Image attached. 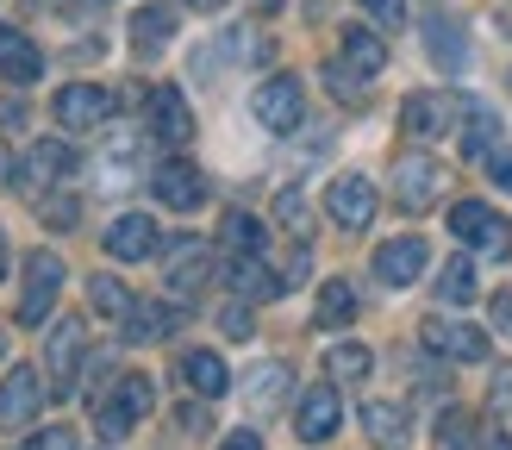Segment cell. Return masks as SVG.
<instances>
[{
  "mask_svg": "<svg viewBox=\"0 0 512 450\" xmlns=\"http://www.w3.org/2000/svg\"><path fill=\"white\" fill-rule=\"evenodd\" d=\"M394 200L406 213H425L444 200V163L431 157V150H406V157H394Z\"/></svg>",
  "mask_w": 512,
  "mask_h": 450,
  "instance_id": "cell-1",
  "label": "cell"
},
{
  "mask_svg": "<svg viewBox=\"0 0 512 450\" xmlns=\"http://www.w3.org/2000/svg\"><path fill=\"white\" fill-rule=\"evenodd\" d=\"M63 294V257L57 250H32L25 257V294H19V325H44Z\"/></svg>",
  "mask_w": 512,
  "mask_h": 450,
  "instance_id": "cell-2",
  "label": "cell"
},
{
  "mask_svg": "<svg viewBox=\"0 0 512 450\" xmlns=\"http://www.w3.org/2000/svg\"><path fill=\"white\" fill-rule=\"evenodd\" d=\"M250 113H256V125H263V132L288 138L294 125L306 119V94H300V82H294V75H269V82L250 94Z\"/></svg>",
  "mask_w": 512,
  "mask_h": 450,
  "instance_id": "cell-3",
  "label": "cell"
},
{
  "mask_svg": "<svg viewBox=\"0 0 512 450\" xmlns=\"http://www.w3.org/2000/svg\"><path fill=\"white\" fill-rule=\"evenodd\" d=\"M450 232L475 244V250H488V257H506L512 250V219H500L488 200H456L450 207Z\"/></svg>",
  "mask_w": 512,
  "mask_h": 450,
  "instance_id": "cell-4",
  "label": "cell"
},
{
  "mask_svg": "<svg viewBox=\"0 0 512 450\" xmlns=\"http://www.w3.org/2000/svg\"><path fill=\"white\" fill-rule=\"evenodd\" d=\"M463 100H469V94H444V88H438V94H406V107H400V132H413V138H425V144H431V138H444L450 125L463 119Z\"/></svg>",
  "mask_w": 512,
  "mask_h": 450,
  "instance_id": "cell-5",
  "label": "cell"
},
{
  "mask_svg": "<svg viewBox=\"0 0 512 450\" xmlns=\"http://www.w3.org/2000/svg\"><path fill=\"white\" fill-rule=\"evenodd\" d=\"M75 169V150L63 144V138H38L25 157L13 163V188H32V194H44V188H57L63 175Z\"/></svg>",
  "mask_w": 512,
  "mask_h": 450,
  "instance_id": "cell-6",
  "label": "cell"
},
{
  "mask_svg": "<svg viewBox=\"0 0 512 450\" xmlns=\"http://www.w3.org/2000/svg\"><path fill=\"white\" fill-rule=\"evenodd\" d=\"M113 107H119V100L100 82H69L57 94V125H63V132H94V125L113 119Z\"/></svg>",
  "mask_w": 512,
  "mask_h": 450,
  "instance_id": "cell-7",
  "label": "cell"
},
{
  "mask_svg": "<svg viewBox=\"0 0 512 450\" xmlns=\"http://www.w3.org/2000/svg\"><path fill=\"white\" fill-rule=\"evenodd\" d=\"M425 263H431V250H425V238H388V244H375V282L381 288H413L419 275H425Z\"/></svg>",
  "mask_w": 512,
  "mask_h": 450,
  "instance_id": "cell-8",
  "label": "cell"
},
{
  "mask_svg": "<svg viewBox=\"0 0 512 450\" xmlns=\"http://www.w3.org/2000/svg\"><path fill=\"white\" fill-rule=\"evenodd\" d=\"M325 213L338 219L344 232H363V225L375 219V182H369V175H356V169L338 175V182L325 188Z\"/></svg>",
  "mask_w": 512,
  "mask_h": 450,
  "instance_id": "cell-9",
  "label": "cell"
},
{
  "mask_svg": "<svg viewBox=\"0 0 512 450\" xmlns=\"http://www.w3.org/2000/svg\"><path fill=\"white\" fill-rule=\"evenodd\" d=\"M107 257L113 263H144V257H157V244H163V232H157V219L150 213H119L113 225H107Z\"/></svg>",
  "mask_w": 512,
  "mask_h": 450,
  "instance_id": "cell-10",
  "label": "cell"
},
{
  "mask_svg": "<svg viewBox=\"0 0 512 450\" xmlns=\"http://www.w3.org/2000/svg\"><path fill=\"white\" fill-rule=\"evenodd\" d=\"M157 250L169 257V294H182V300L200 294V282H207V269H213V250L200 244V238H188V232L182 238H163Z\"/></svg>",
  "mask_w": 512,
  "mask_h": 450,
  "instance_id": "cell-11",
  "label": "cell"
},
{
  "mask_svg": "<svg viewBox=\"0 0 512 450\" xmlns=\"http://www.w3.org/2000/svg\"><path fill=\"white\" fill-rule=\"evenodd\" d=\"M82 357H88V332H82V319H57V332H50V394H75Z\"/></svg>",
  "mask_w": 512,
  "mask_h": 450,
  "instance_id": "cell-12",
  "label": "cell"
},
{
  "mask_svg": "<svg viewBox=\"0 0 512 450\" xmlns=\"http://www.w3.org/2000/svg\"><path fill=\"white\" fill-rule=\"evenodd\" d=\"M150 188H157V200L169 213H194L200 200H207V175H200L194 163H182V157H169V163H157Z\"/></svg>",
  "mask_w": 512,
  "mask_h": 450,
  "instance_id": "cell-13",
  "label": "cell"
},
{
  "mask_svg": "<svg viewBox=\"0 0 512 450\" xmlns=\"http://www.w3.org/2000/svg\"><path fill=\"white\" fill-rule=\"evenodd\" d=\"M344 425V400H338V388L331 382H313L300 394V413H294V432L306 438V444H325L331 432Z\"/></svg>",
  "mask_w": 512,
  "mask_h": 450,
  "instance_id": "cell-14",
  "label": "cell"
},
{
  "mask_svg": "<svg viewBox=\"0 0 512 450\" xmlns=\"http://www.w3.org/2000/svg\"><path fill=\"white\" fill-rule=\"evenodd\" d=\"M425 350H438L450 363H481L488 357V332L463 319H425Z\"/></svg>",
  "mask_w": 512,
  "mask_h": 450,
  "instance_id": "cell-15",
  "label": "cell"
},
{
  "mask_svg": "<svg viewBox=\"0 0 512 450\" xmlns=\"http://www.w3.org/2000/svg\"><path fill=\"white\" fill-rule=\"evenodd\" d=\"M144 107H150V132H157L163 144H188V138H194V107L182 100V88H175V82L150 88Z\"/></svg>",
  "mask_w": 512,
  "mask_h": 450,
  "instance_id": "cell-16",
  "label": "cell"
},
{
  "mask_svg": "<svg viewBox=\"0 0 512 450\" xmlns=\"http://www.w3.org/2000/svg\"><path fill=\"white\" fill-rule=\"evenodd\" d=\"M44 394L50 388L38 382V369H7V382H0V425H32Z\"/></svg>",
  "mask_w": 512,
  "mask_h": 450,
  "instance_id": "cell-17",
  "label": "cell"
},
{
  "mask_svg": "<svg viewBox=\"0 0 512 450\" xmlns=\"http://www.w3.org/2000/svg\"><path fill=\"white\" fill-rule=\"evenodd\" d=\"M356 82H375L381 69H388V38L369 32V25H344V57H338Z\"/></svg>",
  "mask_w": 512,
  "mask_h": 450,
  "instance_id": "cell-18",
  "label": "cell"
},
{
  "mask_svg": "<svg viewBox=\"0 0 512 450\" xmlns=\"http://www.w3.org/2000/svg\"><path fill=\"white\" fill-rule=\"evenodd\" d=\"M0 75H7L13 88H32L38 75H44V50L25 32H7V25H0Z\"/></svg>",
  "mask_w": 512,
  "mask_h": 450,
  "instance_id": "cell-19",
  "label": "cell"
},
{
  "mask_svg": "<svg viewBox=\"0 0 512 450\" xmlns=\"http://www.w3.org/2000/svg\"><path fill=\"white\" fill-rule=\"evenodd\" d=\"M225 288H232L238 300H275L288 282H281L263 257H232V263H225Z\"/></svg>",
  "mask_w": 512,
  "mask_h": 450,
  "instance_id": "cell-20",
  "label": "cell"
},
{
  "mask_svg": "<svg viewBox=\"0 0 512 450\" xmlns=\"http://www.w3.org/2000/svg\"><path fill=\"white\" fill-rule=\"evenodd\" d=\"M363 432H369L381 450H406V432H413V419H406L400 400H363Z\"/></svg>",
  "mask_w": 512,
  "mask_h": 450,
  "instance_id": "cell-21",
  "label": "cell"
},
{
  "mask_svg": "<svg viewBox=\"0 0 512 450\" xmlns=\"http://www.w3.org/2000/svg\"><path fill=\"white\" fill-rule=\"evenodd\" d=\"M288 394H294V369H288V363H256V369L244 375V400H250L256 413L281 407Z\"/></svg>",
  "mask_w": 512,
  "mask_h": 450,
  "instance_id": "cell-22",
  "label": "cell"
},
{
  "mask_svg": "<svg viewBox=\"0 0 512 450\" xmlns=\"http://www.w3.org/2000/svg\"><path fill=\"white\" fill-rule=\"evenodd\" d=\"M425 50H431V63H438L444 75H456V69L469 63V44H463V32H456L450 13H431L425 19Z\"/></svg>",
  "mask_w": 512,
  "mask_h": 450,
  "instance_id": "cell-23",
  "label": "cell"
},
{
  "mask_svg": "<svg viewBox=\"0 0 512 450\" xmlns=\"http://www.w3.org/2000/svg\"><path fill=\"white\" fill-rule=\"evenodd\" d=\"M182 382H188L200 400H219L225 388H232V369H225L219 350H188V357H182Z\"/></svg>",
  "mask_w": 512,
  "mask_h": 450,
  "instance_id": "cell-24",
  "label": "cell"
},
{
  "mask_svg": "<svg viewBox=\"0 0 512 450\" xmlns=\"http://www.w3.org/2000/svg\"><path fill=\"white\" fill-rule=\"evenodd\" d=\"M125 325V344H157V338H169L175 332V307H157V300H132V313L119 319Z\"/></svg>",
  "mask_w": 512,
  "mask_h": 450,
  "instance_id": "cell-25",
  "label": "cell"
},
{
  "mask_svg": "<svg viewBox=\"0 0 512 450\" xmlns=\"http://www.w3.org/2000/svg\"><path fill=\"white\" fill-rule=\"evenodd\" d=\"M494 144H500V113L481 107V100H463V150L469 157H488Z\"/></svg>",
  "mask_w": 512,
  "mask_h": 450,
  "instance_id": "cell-26",
  "label": "cell"
},
{
  "mask_svg": "<svg viewBox=\"0 0 512 450\" xmlns=\"http://www.w3.org/2000/svg\"><path fill=\"white\" fill-rule=\"evenodd\" d=\"M313 319H319V332H344V325L356 319V288H350V282H319Z\"/></svg>",
  "mask_w": 512,
  "mask_h": 450,
  "instance_id": "cell-27",
  "label": "cell"
},
{
  "mask_svg": "<svg viewBox=\"0 0 512 450\" xmlns=\"http://www.w3.org/2000/svg\"><path fill=\"white\" fill-rule=\"evenodd\" d=\"M94 169H100V188H132L138 182V138H113Z\"/></svg>",
  "mask_w": 512,
  "mask_h": 450,
  "instance_id": "cell-28",
  "label": "cell"
},
{
  "mask_svg": "<svg viewBox=\"0 0 512 450\" xmlns=\"http://www.w3.org/2000/svg\"><path fill=\"white\" fill-rule=\"evenodd\" d=\"M169 32H175V13L163 7V0H150V7L132 13V38H138V50H163Z\"/></svg>",
  "mask_w": 512,
  "mask_h": 450,
  "instance_id": "cell-29",
  "label": "cell"
},
{
  "mask_svg": "<svg viewBox=\"0 0 512 450\" xmlns=\"http://www.w3.org/2000/svg\"><path fill=\"white\" fill-rule=\"evenodd\" d=\"M219 238H225L232 257H263V219H250V213H225Z\"/></svg>",
  "mask_w": 512,
  "mask_h": 450,
  "instance_id": "cell-30",
  "label": "cell"
},
{
  "mask_svg": "<svg viewBox=\"0 0 512 450\" xmlns=\"http://www.w3.org/2000/svg\"><path fill=\"white\" fill-rule=\"evenodd\" d=\"M475 263L469 257H450L444 263V275H438V300H444V307H469V300H475Z\"/></svg>",
  "mask_w": 512,
  "mask_h": 450,
  "instance_id": "cell-31",
  "label": "cell"
},
{
  "mask_svg": "<svg viewBox=\"0 0 512 450\" xmlns=\"http://www.w3.org/2000/svg\"><path fill=\"white\" fill-rule=\"evenodd\" d=\"M369 369H375V357L363 344H331L325 350V375H331V382H363Z\"/></svg>",
  "mask_w": 512,
  "mask_h": 450,
  "instance_id": "cell-32",
  "label": "cell"
},
{
  "mask_svg": "<svg viewBox=\"0 0 512 450\" xmlns=\"http://www.w3.org/2000/svg\"><path fill=\"white\" fill-rule=\"evenodd\" d=\"M132 425H138V413L125 407L119 394H107V400H94V432L107 438V444H119V438H132Z\"/></svg>",
  "mask_w": 512,
  "mask_h": 450,
  "instance_id": "cell-33",
  "label": "cell"
},
{
  "mask_svg": "<svg viewBox=\"0 0 512 450\" xmlns=\"http://www.w3.org/2000/svg\"><path fill=\"white\" fill-rule=\"evenodd\" d=\"M88 300H94V313H107V319H125V313H132V288H125L119 275H94V282H88Z\"/></svg>",
  "mask_w": 512,
  "mask_h": 450,
  "instance_id": "cell-34",
  "label": "cell"
},
{
  "mask_svg": "<svg viewBox=\"0 0 512 450\" xmlns=\"http://www.w3.org/2000/svg\"><path fill=\"white\" fill-rule=\"evenodd\" d=\"M475 438H481L475 413H463V407H444V419H438V450H475Z\"/></svg>",
  "mask_w": 512,
  "mask_h": 450,
  "instance_id": "cell-35",
  "label": "cell"
},
{
  "mask_svg": "<svg viewBox=\"0 0 512 450\" xmlns=\"http://www.w3.org/2000/svg\"><path fill=\"white\" fill-rule=\"evenodd\" d=\"M356 7H363L381 32H406V0H356Z\"/></svg>",
  "mask_w": 512,
  "mask_h": 450,
  "instance_id": "cell-36",
  "label": "cell"
},
{
  "mask_svg": "<svg viewBox=\"0 0 512 450\" xmlns=\"http://www.w3.org/2000/svg\"><path fill=\"white\" fill-rule=\"evenodd\" d=\"M38 213L50 225H75V219H82V200H75V194H50V200H38Z\"/></svg>",
  "mask_w": 512,
  "mask_h": 450,
  "instance_id": "cell-37",
  "label": "cell"
},
{
  "mask_svg": "<svg viewBox=\"0 0 512 450\" xmlns=\"http://www.w3.org/2000/svg\"><path fill=\"white\" fill-rule=\"evenodd\" d=\"M219 332H225V338H250V332H256V319H250V307H244V300H232V307H219Z\"/></svg>",
  "mask_w": 512,
  "mask_h": 450,
  "instance_id": "cell-38",
  "label": "cell"
},
{
  "mask_svg": "<svg viewBox=\"0 0 512 450\" xmlns=\"http://www.w3.org/2000/svg\"><path fill=\"white\" fill-rule=\"evenodd\" d=\"M481 163H488L494 188H506V194H512V144H494V150H488V157H481Z\"/></svg>",
  "mask_w": 512,
  "mask_h": 450,
  "instance_id": "cell-39",
  "label": "cell"
},
{
  "mask_svg": "<svg viewBox=\"0 0 512 450\" xmlns=\"http://www.w3.org/2000/svg\"><path fill=\"white\" fill-rule=\"evenodd\" d=\"M275 213H281V225H294V232H306V200H300V188H281Z\"/></svg>",
  "mask_w": 512,
  "mask_h": 450,
  "instance_id": "cell-40",
  "label": "cell"
},
{
  "mask_svg": "<svg viewBox=\"0 0 512 450\" xmlns=\"http://www.w3.org/2000/svg\"><path fill=\"white\" fill-rule=\"evenodd\" d=\"M325 82H331V94H344V100H363V82H356V75H350L344 63H331V69H325Z\"/></svg>",
  "mask_w": 512,
  "mask_h": 450,
  "instance_id": "cell-41",
  "label": "cell"
},
{
  "mask_svg": "<svg viewBox=\"0 0 512 450\" xmlns=\"http://www.w3.org/2000/svg\"><path fill=\"white\" fill-rule=\"evenodd\" d=\"M25 450H75V432H69V425H50V432H38Z\"/></svg>",
  "mask_w": 512,
  "mask_h": 450,
  "instance_id": "cell-42",
  "label": "cell"
},
{
  "mask_svg": "<svg viewBox=\"0 0 512 450\" xmlns=\"http://www.w3.org/2000/svg\"><path fill=\"white\" fill-rule=\"evenodd\" d=\"M25 119H32V113H25V100H7V107H0V132H19Z\"/></svg>",
  "mask_w": 512,
  "mask_h": 450,
  "instance_id": "cell-43",
  "label": "cell"
},
{
  "mask_svg": "<svg viewBox=\"0 0 512 450\" xmlns=\"http://www.w3.org/2000/svg\"><path fill=\"white\" fill-rule=\"evenodd\" d=\"M175 425H182L188 438H200V432H207V413H200V407H182V413H175Z\"/></svg>",
  "mask_w": 512,
  "mask_h": 450,
  "instance_id": "cell-44",
  "label": "cell"
},
{
  "mask_svg": "<svg viewBox=\"0 0 512 450\" xmlns=\"http://www.w3.org/2000/svg\"><path fill=\"white\" fill-rule=\"evenodd\" d=\"M219 450H263V438H256V432H232V438H225Z\"/></svg>",
  "mask_w": 512,
  "mask_h": 450,
  "instance_id": "cell-45",
  "label": "cell"
},
{
  "mask_svg": "<svg viewBox=\"0 0 512 450\" xmlns=\"http://www.w3.org/2000/svg\"><path fill=\"white\" fill-rule=\"evenodd\" d=\"M481 450H512V438L506 432H488V438H481Z\"/></svg>",
  "mask_w": 512,
  "mask_h": 450,
  "instance_id": "cell-46",
  "label": "cell"
},
{
  "mask_svg": "<svg viewBox=\"0 0 512 450\" xmlns=\"http://www.w3.org/2000/svg\"><path fill=\"white\" fill-rule=\"evenodd\" d=\"M7 263H13V250H7V232H0V282H7Z\"/></svg>",
  "mask_w": 512,
  "mask_h": 450,
  "instance_id": "cell-47",
  "label": "cell"
},
{
  "mask_svg": "<svg viewBox=\"0 0 512 450\" xmlns=\"http://www.w3.org/2000/svg\"><path fill=\"white\" fill-rule=\"evenodd\" d=\"M188 7H194V13H219V7H225V0H188Z\"/></svg>",
  "mask_w": 512,
  "mask_h": 450,
  "instance_id": "cell-48",
  "label": "cell"
},
{
  "mask_svg": "<svg viewBox=\"0 0 512 450\" xmlns=\"http://www.w3.org/2000/svg\"><path fill=\"white\" fill-rule=\"evenodd\" d=\"M506 25H512V13H506Z\"/></svg>",
  "mask_w": 512,
  "mask_h": 450,
  "instance_id": "cell-49",
  "label": "cell"
}]
</instances>
